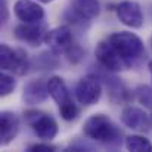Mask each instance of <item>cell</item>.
I'll list each match as a JSON object with an SVG mask.
<instances>
[{
	"label": "cell",
	"mask_w": 152,
	"mask_h": 152,
	"mask_svg": "<svg viewBox=\"0 0 152 152\" xmlns=\"http://www.w3.org/2000/svg\"><path fill=\"white\" fill-rule=\"evenodd\" d=\"M83 132L89 139L96 140L108 148H118L121 145V132L112 123V120L103 114L90 115L83 126Z\"/></svg>",
	"instance_id": "1"
},
{
	"label": "cell",
	"mask_w": 152,
	"mask_h": 152,
	"mask_svg": "<svg viewBox=\"0 0 152 152\" xmlns=\"http://www.w3.org/2000/svg\"><path fill=\"white\" fill-rule=\"evenodd\" d=\"M108 40L112 43V46L120 52V55L129 62V65L132 66L134 64V61H137L143 52V42L133 33L129 31H120V33H114L108 37Z\"/></svg>",
	"instance_id": "2"
},
{
	"label": "cell",
	"mask_w": 152,
	"mask_h": 152,
	"mask_svg": "<svg viewBox=\"0 0 152 152\" xmlns=\"http://www.w3.org/2000/svg\"><path fill=\"white\" fill-rule=\"evenodd\" d=\"M25 121L28 126H31V129L34 130V133L43 139V140H52L56 137L58 134V123L55 121V118L50 117L46 112L42 111H27L25 114Z\"/></svg>",
	"instance_id": "3"
},
{
	"label": "cell",
	"mask_w": 152,
	"mask_h": 152,
	"mask_svg": "<svg viewBox=\"0 0 152 152\" xmlns=\"http://www.w3.org/2000/svg\"><path fill=\"white\" fill-rule=\"evenodd\" d=\"M0 65L3 71L13 72L16 75H24L28 72L30 61L27 53L18 49H12L7 45H0Z\"/></svg>",
	"instance_id": "4"
},
{
	"label": "cell",
	"mask_w": 152,
	"mask_h": 152,
	"mask_svg": "<svg viewBox=\"0 0 152 152\" xmlns=\"http://www.w3.org/2000/svg\"><path fill=\"white\" fill-rule=\"evenodd\" d=\"M96 59L99 61V64L103 68H106L108 71H112V72H118V71L130 68L129 62L120 55V52L112 46V43L109 40L101 42L98 45Z\"/></svg>",
	"instance_id": "5"
},
{
	"label": "cell",
	"mask_w": 152,
	"mask_h": 152,
	"mask_svg": "<svg viewBox=\"0 0 152 152\" xmlns=\"http://www.w3.org/2000/svg\"><path fill=\"white\" fill-rule=\"evenodd\" d=\"M102 95V83L96 75L83 77L75 86V98L81 105L90 106L98 103Z\"/></svg>",
	"instance_id": "6"
},
{
	"label": "cell",
	"mask_w": 152,
	"mask_h": 152,
	"mask_svg": "<svg viewBox=\"0 0 152 152\" xmlns=\"http://www.w3.org/2000/svg\"><path fill=\"white\" fill-rule=\"evenodd\" d=\"M45 43L50 48L53 53L62 55V53H68L74 48V37L69 27L62 25L46 33Z\"/></svg>",
	"instance_id": "7"
},
{
	"label": "cell",
	"mask_w": 152,
	"mask_h": 152,
	"mask_svg": "<svg viewBox=\"0 0 152 152\" xmlns=\"http://www.w3.org/2000/svg\"><path fill=\"white\" fill-rule=\"evenodd\" d=\"M115 12L118 19L130 28H140L143 25V12L140 9V4L133 0L121 1L120 4H117Z\"/></svg>",
	"instance_id": "8"
},
{
	"label": "cell",
	"mask_w": 152,
	"mask_h": 152,
	"mask_svg": "<svg viewBox=\"0 0 152 152\" xmlns=\"http://www.w3.org/2000/svg\"><path fill=\"white\" fill-rule=\"evenodd\" d=\"M45 31H46L45 27L40 25L39 22H33V24L22 22L21 25L15 27V37L19 42H24L30 46H40L46 37Z\"/></svg>",
	"instance_id": "9"
},
{
	"label": "cell",
	"mask_w": 152,
	"mask_h": 152,
	"mask_svg": "<svg viewBox=\"0 0 152 152\" xmlns=\"http://www.w3.org/2000/svg\"><path fill=\"white\" fill-rule=\"evenodd\" d=\"M13 12L19 21L27 24L40 22L45 18L43 7L33 0H18L13 6Z\"/></svg>",
	"instance_id": "10"
},
{
	"label": "cell",
	"mask_w": 152,
	"mask_h": 152,
	"mask_svg": "<svg viewBox=\"0 0 152 152\" xmlns=\"http://www.w3.org/2000/svg\"><path fill=\"white\" fill-rule=\"evenodd\" d=\"M121 121L129 129L137 132H146L151 126L149 115L143 109L136 106H126L121 112Z\"/></svg>",
	"instance_id": "11"
},
{
	"label": "cell",
	"mask_w": 152,
	"mask_h": 152,
	"mask_svg": "<svg viewBox=\"0 0 152 152\" xmlns=\"http://www.w3.org/2000/svg\"><path fill=\"white\" fill-rule=\"evenodd\" d=\"M19 132V120L16 114L10 111H1L0 114V143L9 145Z\"/></svg>",
	"instance_id": "12"
},
{
	"label": "cell",
	"mask_w": 152,
	"mask_h": 152,
	"mask_svg": "<svg viewBox=\"0 0 152 152\" xmlns=\"http://www.w3.org/2000/svg\"><path fill=\"white\" fill-rule=\"evenodd\" d=\"M48 96H49L48 81H43L40 78L31 80L30 83H27V86L24 87V93H22L24 102L30 105L42 103L48 99Z\"/></svg>",
	"instance_id": "13"
},
{
	"label": "cell",
	"mask_w": 152,
	"mask_h": 152,
	"mask_svg": "<svg viewBox=\"0 0 152 152\" xmlns=\"http://www.w3.org/2000/svg\"><path fill=\"white\" fill-rule=\"evenodd\" d=\"M48 89H49V95L52 96V99L58 103V106H65L68 103H72V99L69 96L68 87L64 81V78L61 77H50L48 80Z\"/></svg>",
	"instance_id": "14"
},
{
	"label": "cell",
	"mask_w": 152,
	"mask_h": 152,
	"mask_svg": "<svg viewBox=\"0 0 152 152\" xmlns=\"http://www.w3.org/2000/svg\"><path fill=\"white\" fill-rule=\"evenodd\" d=\"M74 10L81 15V18L92 19L99 15L101 4L99 0H74Z\"/></svg>",
	"instance_id": "15"
},
{
	"label": "cell",
	"mask_w": 152,
	"mask_h": 152,
	"mask_svg": "<svg viewBox=\"0 0 152 152\" xmlns=\"http://www.w3.org/2000/svg\"><path fill=\"white\" fill-rule=\"evenodd\" d=\"M126 148L132 152H152V143L143 136L133 134L126 139Z\"/></svg>",
	"instance_id": "16"
},
{
	"label": "cell",
	"mask_w": 152,
	"mask_h": 152,
	"mask_svg": "<svg viewBox=\"0 0 152 152\" xmlns=\"http://www.w3.org/2000/svg\"><path fill=\"white\" fill-rule=\"evenodd\" d=\"M136 98L145 108L152 111V87H149V86H139L136 89Z\"/></svg>",
	"instance_id": "17"
},
{
	"label": "cell",
	"mask_w": 152,
	"mask_h": 152,
	"mask_svg": "<svg viewBox=\"0 0 152 152\" xmlns=\"http://www.w3.org/2000/svg\"><path fill=\"white\" fill-rule=\"evenodd\" d=\"M15 87H16V80L9 74L1 72V75H0V95L7 96L15 90Z\"/></svg>",
	"instance_id": "18"
},
{
	"label": "cell",
	"mask_w": 152,
	"mask_h": 152,
	"mask_svg": "<svg viewBox=\"0 0 152 152\" xmlns=\"http://www.w3.org/2000/svg\"><path fill=\"white\" fill-rule=\"evenodd\" d=\"M59 112H61V117L64 118V120H66V121H72V120H75L77 117H78V108H77V105L72 102V103H68V105H65V106H61L59 108Z\"/></svg>",
	"instance_id": "19"
},
{
	"label": "cell",
	"mask_w": 152,
	"mask_h": 152,
	"mask_svg": "<svg viewBox=\"0 0 152 152\" xmlns=\"http://www.w3.org/2000/svg\"><path fill=\"white\" fill-rule=\"evenodd\" d=\"M28 151L31 152H52L56 151V146L49 145V143H36V145H31L28 148Z\"/></svg>",
	"instance_id": "20"
},
{
	"label": "cell",
	"mask_w": 152,
	"mask_h": 152,
	"mask_svg": "<svg viewBox=\"0 0 152 152\" xmlns=\"http://www.w3.org/2000/svg\"><path fill=\"white\" fill-rule=\"evenodd\" d=\"M0 16H1V22H4V21L9 18L7 0H0Z\"/></svg>",
	"instance_id": "21"
},
{
	"label": "cell",
	"mask_w": 152,
	"mask_h": 152,
	"mask_svg": "<svg viewBox=\"0 0 152 152\" xmlns=\"http://www.w3.org/2000/svg\"><path fill=\"white\" fill-rule=\"evenodd\" d=\"M149 72H151V78H152V61L149 62Z\"/></svg>",
	"instance_id": "22"
},
{
	"label": "cell",
	"mask_w": 152,
	"mask_h": 152,
	"mask_svg": "<svg viewBox=\"0 0 152 152\" xmlns=\"http://www.w3.org/2000/svg\"><path fill=\"white\" fill-rule=\"evenodd\" d=\"M37 1H42V3H49V1H53V0H37Z\"/></svg>",
	"instance_id": "23"
},
{
	"label": "cell",
	"mask_w": 152,
	"mask_h": 152,
	"mask_svg": "<svg viewBox=\"0 0 152 152\" xmlns=\"http://www.w3.org/2000/svg\"><path fill=\"white\" fill-rule=\"evenodd\" d=\"M151 45H152V39H151Z\"/></svg>",
	"instance_id": "24"
}]
</instances>
